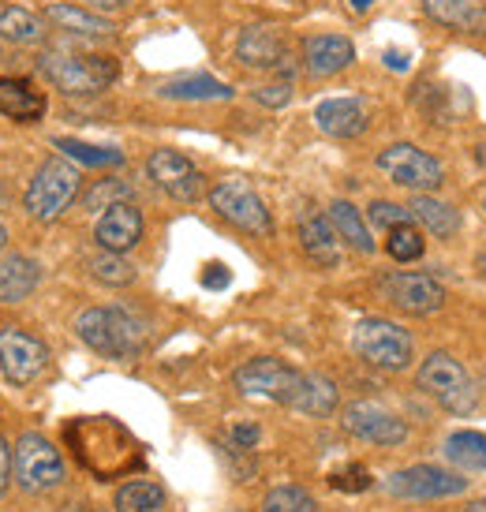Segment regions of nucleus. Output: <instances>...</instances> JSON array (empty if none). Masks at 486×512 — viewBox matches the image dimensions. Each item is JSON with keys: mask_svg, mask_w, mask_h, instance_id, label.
<instances>
[{"mask_svg": "<svg viewBox=\"0 0 486 512\" xmlns=\"http://www.w3.org/2000/svg\"><path fill=\"white\" fill-rule=\"evenodd\" d=\"M64 438L75 449V460L90 475H98V479H120V475H128L131 468L143 464L139 441L131 438L116 419H109V415H83V419H75V423H68Z\"/></svg>", "mask_w": 486, "mask_h": 512, "instance_id": "obj_1", "label": "nucleus"}, {"mask_svg": "<svg viewBox=\"0 0 486 512\" xmlns=\"http://www.w3.org/2000/svg\"><path fill=\"white\" fill-rule=\"evenodd\" d=\"M38 68L49 83L72 94V98H86V94H101L105 86L116 83L120 64L116 57H101V53H64V49H49L42 53Z\"/></svg>", "mask_w": 486, "mask_h": 512, "instance_id": "obj_2", "label": "nucleus"}, {"mask_svg": "<svg viewBox=\"0 0 486 512\" xmlns=\"http://www.w3.org/2000/svg\"><path fill=\"white\" fill-rule=\"evenodd\" d=\"M79 172H75L72 161H60V157H49L42 169L34 172L27 195H23V206L34 221H57L68 206L79 195Z\"/></svg>", "mask_w": 486, "mask_h": 512, "instance_id": "obj_3", "label": "nucleus"}, {"mask_svg": "<svg viewBox=\"0 0 486 512\" xmlns=\"http://www.w3.org/2000/svg\"><path fill=\"white\" fill-rule=\"evenodd\" d=\"M415 382H419L423 393H430L445 412H453V415H468V412H475V404H479L468 370L460 367L449 352H434V356L423 359Z\"/></svg>", "mask_w": 486, "mask_h": 512, "instance_id": "obj_4", "label": "nucleus"}, {"mask_svg": "<svg viewBox=\"0 0 486 512\" xmlns=\"http://www.w3.org/2000/svg\"><path fill=\"white\" fill-rule=\"evenodd\" d=\"M352 352L359 359H367L371 367L382 370H404L412 363V333L401 329L397 322H386V318H363L352 329Z\"/></svg>", "mask_w": 486, "mask_h": 512, "instance_id": "obj_5", "label": "nucleus"}, {"mask_svg": "<svg viewBox=\"0 0 486 512\" xmlns=\"http://www.w3.org/2000/svg\"><path fill=\"white\" fill-rule=\"evenodd\" d=\"M12 475L15 486L27 494H45L64 483V460L53 449V441L42 434H23L12 449Z\"/></svg>", "mask_w": 486, "mask_h": 512, "instance_id": "obj_6", "label": "nucleus"}, {"mask_svg": "<svg viewBox=\"0 0 486 512\" xmlns=\"http://www.w3.org/2000/svg\"><path fill=\"white\" fill-rule=\"evenodd\" d=\"M303 374L307 370H292L288 363L281 359H251V363H243L236 374H232V382L240 389L243 397H266L273 404H285L292 408L296 397H300V385H303Z\"/></svg>", "mask_w": 486, "mask_h": 512, "instance_id": "obj_7", "label": "nucleus"}, {"mask_svg": "<svg viewBox=\"0 0 486 512\" xmlns=\"http://www.w3.org/2000/svg\"><path fill=\"white\" fill-rule=\"evenodd\" d=\"M210 206H214V214L221 221H229L240 232H251V236H270L273 232L270 210H266L262 195L251 191L243 180H221L210 191Z\"/></svg>", "mask_w": 486, "mask_h": 512, "instance_id": "obj_8", "label": "nucleus"}, {"mask_svg": "<svg viewBox=\"0 0 486 512\" xmlns=\"http://www.w3.org/2000/svg\"><path fill=\"white\" fill-rule=\"evenodd\" d=\"M378 169L386 172L389 180L397 187H408L415 195H430V191H438L445 180V169L427 154V150H419L412 143H397L382 150L378 154Z\"/></svg>", "mask_w": 486, "mask_h": 512, "instance_id": "obj_9", "label": "nucleus"}, {"mask_svg": "<svg viewBox=\"0 0 486 512\" xmlns=\"http://www.w3.org/2000/svg\"><path fill=\"white\" fill-rule=\"evenodd\" d=\"M386 490L401 501H442L464 494L468 479L457 475V471L434 468V464H415V468L393 471L386 479Z\"/></svg>", "mask_w": 486, "mask_h": 512, "instance_id": "obj_10", "label": "nucleus"}, {"mask_svg": "<svg viewBox=\"0 0 486 512\" xmlns=\"http://www.w3.org/2000/svg\"><path fill=\"white\" fill-rule=\"evenodd\" d=\"M341 423L352 438L367 441V445L393 449V445H404V441H408V423H404L401 415L389 412V408H382V404H374V400L348 404L341 415Z\"/></svg>", "mask_w": 486, "mask_h": 512, "instance_id": "obj_11", "label": "nucleus"}, {"mask_svg": "<svg viewBox=\"0 0 486 512\" xmlns=\"http://www.w3.org/2000/svg\"><path fill=\"white\" fill-rule=\"evenodd\" d=\"M49 363V352L27 329H0V370L12 385H30Z\"/></svg>", "mask_w": 486, "mask_h": 512, "instance_id": "obj_12", "label": "nucleus"}, {"mask_svg": "<svg viewBox=\"0 0 486 512\" xmlns=\"http://www.w3.org/2000/svg\"><path fill=\"white\" fill-rule=\"evenodd\" d=\"M382 292L397 311L415 314V318L442 311L445 303V288L430 273H389L382 277Z\"/></svg>", "mask_w": 486, "mask_h": 512, "instance_id": "obj_13", "label": "nucleus"}, {"mask_svg": "<svg viewBox=\"0 0 486 512\" xmlns=\"http://www.w3.org/2000/svg\"><path fill=\"white\" fill-rule=\"evenodd\" d=\"M146 172L176 202H195L202 195V172L176 150H154L146 161Z\"/></svg>", "mask_w": 486, "mask_h": 512, "instance_id": "obj_14", "label": "nucleus"}, {"mask_svg": "<svg viewBox=\"0 0 486 512\" xmlns=\"http://www.w3.org/2000/svg\"><path fill=\"white\" fill-rule=\"evenodd\" d=\"M236 60H240L243 68L281 72V68H288L285 34L273 27H247L240 38H236Z\"/></svg>", "mask_w": 486, "mask_h": 512, "instance_id": "obj_15", "label": "nucleus"}, {"mask_svg": "<svg viewBox=\"0 0 486 512\" xmlns=\"http://www.w3.org/2000/svg\"><path fill=\"white\" fill-rule=\"evenodd\" d=\"M94 240H98L101 251L124 255V251H131L135 243L143 240V214H139L131 202H116V206H109V210L98 217Z\"/></svg>", "mask_w": 486, "mask_h": 512, "instance_id": "obj_16", "label": "nucleus"}, {"mask_svg": "<svg viewBox=\"0 0 486 512\" xmlns=\"http://www.w3.org/2000/svg\"><path fill=\"white\" fill-rule=\"evenodd\" d=\"M315 124L333 139H359L371 124V113L359 98H329L315 109Z\"/></svg>", "mask_w": 486, "mask_h": 512, "instance_id": "obj_17", "label": "nucleus"}, {"mask_svg": "<svg viewBox=\"0 0 486 512\" xmlns=\"http://www.w3.org/2000/svg\"><path fill=\"white\" fill-rule=\"evenodd\" d=\"M300 247L303 255L311 258L315 266L322 270H333V266H341V236H337V228L329 225V217L322 214H300Z\"/></svg>", "mask_w": 486, "mask_h": 512, "instance_id": "obj_18", "label": "nucleus"}, {"mask_svg": "<svg viewBox=\"0 0 486 512\" xmlns=\"http://www.w3.org/2000/svg\"><path fill=\"white\" fill-rule=\"evenodd\" d=\"M352 60H356V45L341 34H315V38L303 42V64L315 79L344 72Z\"/></svg>", "mask_w": 486, "mask_h": 512, "instance_id": "obj_19", "label": "nucleus"}, {"mask_svg": "<svg viewBox=\"0 0 486 512\" xmlns=\"http://www.w3.org/2000/svg\"><path fill=\"white\" fill-rule=\"evenodd\" d=\"M0 116L19 120V124H34L45 116V94L34 90L27 79L0 75Z\"/></svg>", "mask_w": 486, "mask_h": 512, "instance_id": "obj_20", "label": "nucleus"}, {"mask_svg": "<svg viewBox=\"0 0 486 512\" xmlns=\"http://www.w3.org/2000/svg\"><path fill=\"white\" fill-rule=\"evenodd\" d=\"M423 12L460 34H486V4L483 0H423Z\"/></svg>", "mask_w": 486, "mask_h": 512, "instance_id": "obj_21", "label": "nucleus"}, {"mask_svg": "<svg viewBox=\"0 0 486 512\" xmlns=\"http://www.w3.org/2000/svg\"><path fill=\"white\" fill-rule=\"evenodd\" d=\"M42 270L27 255H4L0 251V303H23L38 288Z\"/></svg>", "mask_w": 486, "mask_h": 512, "instance_id": "obj_22", "label": "nucleus"}, {"mask_svg": "<svg viewBox=\"0 0 486 512\" xmlns=\"http://www.w3.org/2000/svg\"><path fill=\"white\" fill-rule=\"evenodd\" d=\"M42 19L53 30H64V34H79V38H109L116 34V27L109 19H101L94 12H83L75 4H49L42 12Z\"/></svg>", "mask_w": 486, "mask_h": 512, "instance_id": "obj_23", "label": "nucleus"}, {"mask_svg": "<svg viewBox=\"0 0 486 512\" xmlns=\"http://www.w3.org/2000/svg\"><path fill=\"white\" fill-rule=\"evenodd\" d=\"M412 221L415 225H423L430 236H438V240H449V236H457L460 232V214L442 199H430V195H415L412 199Z\"/></svg>", "mask_w": 486, "mask_h": 512, "instance_id": "obj_24", "label": "nucleus"}, {"mask_svg": "<svg viewBox=\"0 0 486 512\" xmlns=\"http://www.w3.org/2000/svg\"><path fill=\"white\" fill-rule=\"evenodd\" d=\"M109 326H113V359H135L143 352V318H135L128 307H109Z\"/></svg>", "mask_w": 486, "mask_h": 512, "instance_id": "obj_25", "label": "nucleus"}, {"mask_svg": "<svg viewBox=\"0 0 486 512\" xmlns=\"http://www.w3.org/2000/svg\"><path fill=\"white\" fill-rule=\"evenodd\" d=\"M161 98H172V101H225V98H232V86L217 83V79H210V75H180V79L161 83Z\"/></svg>", "mask_w": 486, "mask_h": 512, "instance_id": "obj_26", "label": "nucleus"}, {"mask_svg": "<svg viewBox=\"0 0 486 512\" xmlns=\"http://www.w3.org/2000/svg\"><path fill=\"white\" fill-rule=\"evenodd\" d=\"M445 460L460 471H486V434H475V430H457L445 438Z\"/></svg>", "mask_w": 486, "mask_h": 512, "instance_id": "obj_27", "label": "nucleus"}, {"mask_svg": "<svg viewBox=\"0 0 486 512\" xmlns=\"http://www.w3.org/2000/svg\"><path fill=\"white\" fill-rule=\"evenodd\" d=\"M329 225L337 228V236H341L344 243H352L356 251H363V255H371L374 251L371 228H367L363 214H359L352 202H344V199L333 202V206H329Z\"/></svg>", "mask_w": 486, "mask_h": 512, "instance_id": "obj_28", "label": "nucleus"}, {"mask_svg": "<svg viewBox=\"0 0 486 512\" xmlns=\"http://www.w3.org/2000/svg\"><path fill=\"white\" fill-rule=\"evenodd\" d=\"M296 412L303 415H333L337 412V385L322 378V374H303V385H300V397L292 404Z\"/></svg>", "mask_w": 486, "mask_h": 512, "instance_id": "obj_29", "label": "nucleus"}, {"mask_svg": "<svg viewBox=\"0 0 486 512\" xmlns=\"http://www.w3.org/2000/svg\"><path fill=\"white\" fill-rule=\"evenodd\" d=\"M75 333L86 348H94L98 356L113 359V326H109V307H90L75 318Z\"/></svg>", "mask_w": 486, "mask_h": 512, "instance_id": "obj_30", "label": "nucleus"}, {"mask_svg": "<svg viewBox=\"0 0 486 512\" xmlns=\"http://www.w3.org/2000/svg\"><path fill=\"white\" fill-rule=\"evenodd\" d=\"M45 19H38L27 8H0V38H8L15 45H38L45 38L42 30Z\"/></svg>", "mask_w": 486, "mask_h": 512, "instance_id": "obj_31", "label": "nucleus"}, {"mask_svg": "<svg viewBox=\"0 0 486 512\" xmlns=\"http://www.w3.org/2000/svg\"><path fill=\"white\" fill-rule=\"evenodd\" d=\"M165 509V490L150 479H135L116 490V512H161Z\"/></svg>", "mask_w": 486, "mask_h": 512, "instance_id": "obj_32", "label": "nucleus"}, {"mask_svg": "<svg viewBox=\"0 0 486 512\" xmlns=\"http://www.w3.org/2000/svg\"><path fill=\"white\" fill-rule=\"evenodd\" d=\"M90 273H94V281L109 288H128L135 281V266L116 251H101V255L90 258Z\"/></svg>", "mask_w": 486, "mask_h": 512, "instance_id": "obj_33", "label": "nucleus"}, {"mask_svg": "<svg viewBox=\"0 0 486 512\" xmlns=\"http://www.w3.org/2000/svg\"><path fill=\"white\" fill-rule=\"evenodd\" d=\"M386 251L393 262H415V258H423V251H427V240H423V232L415 228V221H408V225L389 228Z\"/></svg>", "mask_w": 486, "mask_h": 512, "instance_id": "obj_34", "label": "nucleus"}, {"mask_svg": "<svg viewBox=\"0 0 486 512\" xmlns=\"http://www.w3.org/2000/svg\"><path fill=\"white\" fill-rule=\"evenodd\" d=\"M57 150H64V154L72 157V161H79V165H94V169H105V165H120L124 161V154L120 150H105V146H86L79 143V139H57Z\"/></svg>", "mask_w": 486, "mask_h": 512, "instance_id": "obj_35", "label": "nucleus"}, {"mask_svg": "<svg viewBox=\"0 0 486 512\" xmlns=\"http://www.w3.org/2000/svg\"><path fill=\"white\" fill-rule=\"evenodd\" d=\"M262 512H318V505L303 486H277L266 494Z\"/></svg>", "mask_w": 486, "mask_h": 512, "instance_id": "obj_36", "label": "nucleus"}, {"mask_svg": "<svg viewBox=\"0 0 486 512\" xmlns=\"http://www.w3.org/2000/svg\"><path fill=\"white\" fill-rule=\"evenodd\" d=\"M116 202H131V187L124 180H98V184L90 187L83 195V206L90 214H98V210H109Z\"/></svg>", "mask_w": 486, "mask_h": 512, "instance_id": "obj_37", "label": "nucleus"}, {"mask_svg": "<svg viewBox=\"0 0 486 512\" xmlns=\"http://www.w3.org/2000/svg\"><path fill=\"white\" fill-rule=\"evenodd\" d=\"M412 221V210L408 206H397V202H371V225L378 228H397V225H408Z\"/></svg>", "mask_w": 486, "mask_h": 512, "instance_id": "obj_38", "label": "nucleus"}, {"mask_svg": "<svg viewBox=\"0 0 486 512\" xmlns=\"http://www.w3.org/2000/svg\"><path fill=\"white\" fill-rule=\"evenodd\" d=\"M329 483L337 486V490H344V494H363V490L371 486V471L352 464V468L333 471V479H329Z\"/></svg>", "mask_w": 486, "mask_h": 512, "instance_id": "obj_39", "label": "nucleus"}, {"mask_svg": "<svg viewBox=\"0 0 486 512\" xmlns=\"http://www.w3.org/2000/svg\"><path fill=\"white\" fill-rule=\"evenodd\" d=\"M255 101L266 105V109H285L292 101V79H277V83H266L255 90Z\"/></svg>", "mask_w": 486, "mask_h": 512, "instance_id": "obj_40", "label": "nucleus"}, {"mask_svg": "<svg viewBox=\"0 0 486 512\" xmlns=\"http://www.w3.org/2000/svg\"><path fill=\"white\" fill-rule=\"evenodd\" d=\"M232 281V273L221 266V262H210L206 270H202V285L206 288H225Z\"/></svg>", "mask_w": 486, "mask_h": 512, "instance_id": "obj_41", "label": "nucleus"}, {"mask_svg": "<svg viewBox=\"0 0 486 512\" xmlns=\"http://www.w3.org/2000/svg\"><path fill=\"white\" fill-rule=\"evenodd\" d=\"M12 483V449H8V441L0 438V494L8 490Z\"/></svg>", "mask_w": 486, "mask_h": 512, "instance_id": "obj_42", "label": "nucleus"}, {"mask_svg": "<svg viewBox=\"0 0 486 512\" xmlns=\"http://www.w3.org/2000/svg\"><path fill=\"white\" fill-rule=\"evenodd\" d=\"M232 441H236V445H243V449H251V445L258 441V427H236V430H232Z\"/></svg>", "mask_w": 486, "mask_h": 512, "instance_id": "obj_43", "label": "nucleus"}, {"mask_svg": "<svg viewBox=\"0 0 486 512\" xmlns=\"http://www.w3.org/2000/svg\"><path fill=\"white\" fill-rule=\"evenodd\" d=\"M94 8H101V12H120V8H128L131 0H90Z\"/></svg>", "mask_w": 486, "mask_h": 512, "instance_id": "obj_44", "label": "nucleus"}, {"mask_svg": "<svg viewBox=\"0 0 486 512\" xmlns=\"http://www.w3.org/2000/svg\"><path fill=\"white\" fill-rule=\"evenodd\" d=\"M386 64L393 68V72H404V68H408V60H404L397 49H389V53H386Z\"/></svg>", "mask_w": 486, "mask_h": 512, "instance_id": "obj_45", "label": "nucleus"}, {"mask_svg": "<svg viewBox=\"0 0 486 512\" xmlns=\"http://www.w3.org/2000/svg\"><path fill=\"white\" fill-rule=\"evenodd\" d=\"M475 161H479V169H486V143L475 146Z\"/></svg>", "mask_w": 486, "mask_h": 512, "instance_id": "obj_46", "label": "nucleus"}, {"mask_svg": "<svg viewBox=\"0 0 486 512\" xmlns=\"http://www.w3.org/2000/svg\"><path fill=\"white\" fill-rule=\"evenodd\" d=\"M464 512H486V494H483V498H475Z\"/></svg>", "mask_w": 486, "mask_h": 512, "instance_id": "obj_47", "label": "nucleus"}, {"mask_svg": "<svg viewBox=\"0 0 486 512\" xmlns=\"http://www.w3.org/2000/svg\"><path fill=\"white\" fill-rule=\"evenodd\" d=\"M371 4H374V0H352V8H356V12H367Z\"/></svg>", "mask_w": 486, "mask_h": 512, "instance_id": "obj_48", "label": "nucleus"}, {"mask_svg": "<svg viewBox=\"0 0 486 512\" xmlns=\"http://www.w3.org/2000/svg\"><path fill=\"white\" fill-rule=\"evenodd\" d=\"M8 247V228H4V221H0V251Z\"/></svg>", "mask_w": 486, "mask_h": 512, "instance_id": "obj_49", "label": "nucleus"}, {"mask_svg": "<svg viewBox=\"0 0 486 512\" xmlns=\"http://www.w3.org/2000/svg\"><path fill=\"white\" fill-rule=\"evenodd\" d=\"M479 273L486 277V247H483V255H479Z\"/></svg>", "mask_w": 486, "mask_h": 512, "instance_id": "obj_50", "label": "nucleus"}]
</instances>
